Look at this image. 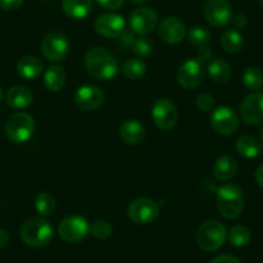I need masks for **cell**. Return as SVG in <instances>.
I'll return each instance as SVG.
<instances>
[{
  "label": "cell",
  "mask_w": 263,
  "mask_h": 263,
  "mask_svg": "<svg viewBox=\"0 0 263 263\" xmlns=\"http://www.w3.org/2000/svg\"><path fill=\"white\" fill-rule=\"evenodd\" d=\"M231 22L234 24V29L240 30V29H244V27L247 26L248 18H247V16H244V14L237 13V14H235V16H232Z\"/></svg>",
  "instance_id": "cell-38"
},
{
  "label": "cell",
  "mask_w": 263,
  "mask_h": 263,
  "mask_svg": "<svg viewBox=\"0 0 263 263\" xmlns=\"http://www.w3.org/2000/svg\"><path fill=\"white\" fill-rule=\"evenodd\" d=\"M90 224L87 218L79 214L67 216L58 224V234L61 239L67 242H80L89 235Z\"/></svg>",
  "instance_id": "cell-6"
},
{
  "label": "cell",
  "mask_w": 263,
  "mask_h": 263,
  "mask_svg": "<svg viewBox=\"0 0 263 263\" xmlns=\"http://www.w3.org/2000/svg\"><path fill=\"white\" fill-rule=\"evenodd\" d=\"M245 205L244 194L236 184L226 183L217 191V206L222 217L235 219L242 213Z\"/></svg>",
  "instance_id": "cell-2"
},
{
  "label": "cell",
  "mask_w": 263,
  "mask_h": 263,
  "mask_svg": "<svg viewBox=\"0 0 263 263\" xmlns=\"http://www.w3.org/2000/svg\"><path fill=\"white\" fill-rule=\"evenodd\" d=\"M214 177L218 181H230L237 172V161L231 155H222L214 164Z\"/></svg>",
  "instance_id": "cell-22"
},
{
  "label": "cell",
  "mask_w": 263,
  "mask_h": 263,
  "mask_svg": "<svg viewBox=\"0 0 263 263\" xmlns=\"http://www.w3.org/2000/svg\"><path fill=\"white\" fill-rule=\"evenodd\" d=\"M211 263H240V260L231 254H222L214 258Z\"/></svg>",
  "instance_id": "cell-39"
},
{
  "label": "cell",
  "mask_w": 263,
  "mask_h": 263,
  "mask_svg": "<svg viewBox=\"0 0 263 263\" xmlns=\"http://www.w3.org/2000/svg\"><path fill=\"white\" fill-rule=\"evenodd\" d=\"M196 106L200 108L201 111H204V112H209V111L214 110L216 100H214L213 96L208 95V93H201V95L197 96Z\"/></svg>",
  "instance_id": "cell-34"
},
{
  "label": "cell",
  "mask_w": 263,
  "mask_h": 263,
  "mask_svg": "<svg viewBox=\"0 0 263 263\" xmlns=\"http://www.w3.org/2000/svg\"><path fill=\"white\" fill-rule=\"evenodd\" d=\"M204 17L211 26L224 27L231 22L232 9L229 0H206Z\"/></svg>",
  "instance_id": "cell-11"
},
{
  "label": "cell",
  "mask_w": 263,
  "mask_h": 263,
  "mask_svg": "<svg viewBox=\"0 0 263 263\" xmlns=\"http://www.w3.org/2000/svg\"><path fill=\"white\" fill-rule=\"evenodd\" d=\"M125 0H97V3L100 4L102 8L107 9V11H118L124 6Z\"/></svg>",
  "instance_id": "cell-35"
},
{
  "label": "cell",
  "mask_w": 263,
  "mask_h": 263,
  "mask_svg": "<svg viewBox=\"0 0 263 263\" xmlns=\"http://www.w3.org/2000/svg\"><path fill=\"white\" fill-rule=\"evenodd\" d=\"M229 240L234 247H245L250 241V231L242 224H236V226L231 227V230H230Z\"/></svg>",
  "instance_id": "cell-30"
},
{
  "label": "cell",
  "mask_w": 263,
  "mask_h": 263,
  "mask_svg": "<svg viewBox=\"0 0 263 263\" xmlns=\"http://www.w3.org/2000/svg\"><path fill=\"white\" fill-rule=\"evenodd\" d=\"M66 83V72L60 65H52L44 74V84L50 92H60Z\"/></svg>",
  "instance_id": "cell-24"
},
{
  "label": "cell",
  "mask_w": 263,
  "mask_h": 263,
  "mask_svg": "<svg viewBox=\"0 0 263 263\" xmlns=\"http://www.w3.org/2000/svg\"><path fill=\"white\" fill-rule=\"evenodd\" d=\"M88 74L98 80H111L119 71V62L115 55L102 47L92 48L84 57Z\"/></svg>",
  "instance_id": "cell-1"
},
{
  "label": "cell",
  "mask_w": 263,
  "mask_h": 263,
  "mask_svg": "<svg viewBox=\"0 0 263 263\" xmlns=\"http://www.w3.org/2000/svg\"><path fill=\"white\" fill-rule=\"evenodd\" d=\"M43 70H44V65H43L42 60L35 55H26L17 63V74L25 80L36 79L40 77Z\"/></svg>",
  "instance_id": "cell-20"
},
{
  "label": "cell",
  "mask_w": 263,
  "mask_h": 263,
  "mask_svg": "<svg viewBox=\"0 0 263 263\" xmlns=\"http://www.w3.org/2000/svg\"><path fill=\"white\" fill-rule=\"evenodd\" d=\"M212 128L221 136H231L239 128V118L231 107L219 106L212 111Z\"/></svg>",
  "instance_id": "cell-12"
},
{
  "label": "cell",
  "mask_w": 263,
  "mask_h": 263,
  "mask_svg": "<svg viewBox=\"0 0 263 263\" xmlns=\"http://www.w3.org/2000/svg\"><path fill=\"white\" fill-rule=\"evenodd\" d=\"M124 77L130 80H140L146 74V63L141 58H129L121 66Z\"/></svg>",
  "instance_id": "cell-27"
},
{
  "label": "cell",
  "mask_w": 263,
  "mask_h": 263,
  "mask_svg": "<svg viewBox=\"0 0 263 263\" xmlns=\"http://www.w3.org/2000/svg\"><path fill=\"white\" fill-rule=\"evenodd\" d=\"M227 237V230L221 222L206 221L199 227L196 232L197 245L205 252H214L218 250L224 244Z\"/></svg>",
  "instance_id": "cell-5"
},
{
  "label": "cell",
  "mask_w": 263,
  "mask_h": 263,
  "mask_svg": "<svg viewBox=\"0 0 263 263\" xmlns=\"http://www.w3.org/2000/svg\"><path fill=\"white\" fill-rule=\"evenodd\" d=\"M260 4H262V7H263V0H260Z\"/></svg>",
  "instance_id": "cell-45"
},
{
  "label": "cell",
  "mask_w": 263,
  "mask_h": 263,
  "mask_svg": "<svg viewBox=\"0 0 263 263\" xmlns=\"http://www.w3.org/2000/svg\"><path fill=\"white\" fill-rule=\"evenodd\" d=\"M211 31L203 26H195L189 31V42L195 47H204L211 42Z\"/></svg>",
  "instance_id": "cell-31"
},
{
  "label": "cell",
  "mask_w": 263,
  "mask_h": 263,
  "mask_svg": "<svg viewBox=\"0 0 263 263\" xmlns=\"http://www.w3.org/2000/svg\"><path fill=\"white\" fill-rule=\"evenodd\" d=\"M34 205L37 213L42 214L43 217H50L54 214L57 203H55V199L53 197V195H50L49 192L43 191L36 195Z\"/></svg>",
  "instance_id": "cell-28"
},
{
  "label": "cell",
  "mask_w": 263,
  "mask_h": 263,
  "mask_svg": "<svg viewBox=\"0 0 263 263\" xmlns=\"http://www.w3.org/2000/svg\"><path fill=\"white\" fill-rule=\"evenodd\" d=\"M211 58H212L211 48L206 47V45H204V47H200V49H199V52H197L196 60L204 65V63L208 62V61L211 60Z\"/></svg>",
  "instance_id": "cell-37"
},
{
  "label": "cell",
  "mask_w": 263,
  "mask_h": 263,
  "mask_svg": "<svg viewBox=\"0 0 263 263\" xmlns=\"http://www.w3.org/2000/svg\"><path fill=\"white\" fill-rule=\"evenodd\" d=\"M242 84L249 90H259L263 87V71L257 66H250L242 72Z\"/></svg>",
  "instance_id": "cell-29"
},
{
  "label": "cell",
  "mask_w": 263,
  "mask_h": 263,
  "mask_svg": "<svg viewBox=\"0 0 263 263\" xmlns=\"http://www.w3.org/2000/svg\"><path fill=\"white\" fill-rule=\"evenodd\" d=\"M240 116L249 125L263 123V92H253L240 105Z\"/></svg>",
  "instance_id": "cell-14"
},
{
  "label": "cell",
  "mask_w": 263,
  "mask_h": 263,
  "mask_svg": "<svg viewBox=\"0 0 263 263\" xmlns=\"http://www.w3.org/2000/svg\"><path fill=\"white\" fill-rule=\"evenodd\" d=\"M2 97H3V93H2V88H0V101H2Z\"/></svg>",
  "instance_id": "cell-44"
},
{
  "label": "cell",
  "mask_w": 263,
  "mask_h": 263,
  "mask_svg": "<svg viewBox=\"0 0 263 263\" xmlns=\"http://www.w3.org/2000/svg\"><path fill=\"white\" fill-rule=\"evenodd\" d=\"M260 141H262V143H263V129H262V132H260Z\"/></svg>",
  "instance_id": "cell-43"
},
{
  "label": "cell",
  "mask_w": 263,
  "mask_h": 263,
  "mask_svg": "<svg viewBox=\"0 0 263 263\" xmlns=\"http://www.w3.org/2000/svg\"><path fill=\"white\" fill-rule=\"evenodd\" d=\"M9 242V235L6 230L0 229V249H3L8 245Z\"/></svg>",
  "instance_id": "cell-40"
},
{
  "label": "cell",
  "mask_w": 263,
  "mask_h": 263,
  "mask_svg": "<svg viewBox=\"0 0 263 263\" xmlns=\"http://www.w3.org/2000/svg\"><path fill=\"white\" fill-rule=\"evenodd\" d=\"M186 27L177 17H165L159 24V36L166 44H178L184 39Z\"/></svg>",
  "instance_id": "cell-17"
},
{
  "label": "cell",
  "mask_w": 263,
  "mask_h": 263,
  "mask_svg": "<svg viewBox=\"0 0 263 263\" xmlns=\"http://www.w3.org/2000/svg\"><path fill=\"white\" fill-rule=\"evenodd\" d=\"M70 52L69 37L61 31L48 32L42 40V53L50 62H61Z\"/></svg>",
  "instance_id": "cell-7"
},
{
  "label": "cell",
  "mask_w": 263,
  "mask_h": 263,
  "mask_svg": "<svg viewBox=\"0 0 263 263\" xmlns=\"http://www.w3.org/2000/svg\"><path fill=\"white\" fill-rule=\"evenodd\" d=\"M208 74L213 82L223 84L231 79L232 69L230 63L223 58H214L208 65Z\"/></svg>",
  "instance_id": "cell-23"
},
{
  "label": "cell",
  "mask_w": 263,
  "mask_h": 263,
  "mask_svg": "<svg viewBox=\"0 0 263 263\" xmlns=\"http://www.w3.org/2000/svg\"><path fill=\"white\" fill-rule=\"evenodd\" d=\"M20 236L22 241L31 248H43L50 242L53 229L44 218H30L21 224Z\"/></svg>",
  "instance_id": "cell-3"
},
{
  "label": "cell",
  "mask_w": 263,
  "mask_h": 263,
  "mask_svg": "<svg viewBox=\"0 0 263 263\" xmlns=\"http://www.w3.org/2000/svg\"><path fill=\"white\" fill-rule=\"evenodd\" d=\"M92 0H62V9L72 20H83L92 12Z\"/></svg>",
  "instance_id": "cell-21"
},
{
  "label": "cell",
  "mask_w": 263,
  "mask_h": 263,
  "mask_svg": "<svg viewBox=\"0 0 263 263\" xmlns=\"http://www.w3.org/2000/svg\"><path fill=\"white\" fill-rule=\"evenodd\" d=\"M35 133V120L25 111L12 114L6 123V135L13 143H26Z\"/></svg>",
  "instance_id": "cell-4"
},
{
  "label": "cell",
  "mask_w": 263,
  "mask_h": 263,
  "mask_svg": "<svg viewBox=\"0 0 263 263\" xmlns=\"http://www.w3.org/2000/svg\"><path fill=\"white\" fill-rule=\"evenodd\" d=\"M24 4V0H0V9L12 12L18 9Z\"/></svg>",
  "instance_id": "cell-36"
},
{
  "label": "cell",
  "mask_w": 263,
  "mask_h": 263,
  "mask_svg": "<svg viewBox=\"0 0 263 263\" xmlns=\"http://www.w3.org/2000/svg\"><path fill=\"white\" fill-rule=\"evenodd\" d=\"M221 45L224 52L235 54V53H239L244 47V37L240 34L239 30L229 29L222 34Z\"/></svg>",
  "instance_id": "cell-26"
},
{
  "label": "cell",
  "mask_w": 263,
  "mask_h": 263,
  "mask_svg": "<svg viewBox=\"0 0 263 263\" xmlns=\"http://www.w3.org/2000/svg\"><path fill=\"white\" fill-rule=\"evenodd\" d=\"M177 79H178L179 85L184 89L197 88L204 80L203 63L199 62L196 58L195 60L190 58L184 61L177 71Z\"/></svg>",
  "instance_id": "cell-13"
},
{
  "label": "cell",
  "mask_w": 263,
  "mask_h": 263,
  "mask_svg": "<svg viewBox=\"0 0 263 263\" xmlns=\"http://www.w3.org/2000/svg\"><path fill=\"white\" fill-rule=\"evenodd\" d=\"M236 150L241 156L248 159L257 158L262 153V146L259 141L253 136H241L236 141Z\"/></svg>",
  "instance_id": "cell-25"
},
{
  "label": "cell",
  "mask_w": 263,
  "mask_h": 263,
  "mask_svg": "<svg viewBox=\"0 0 263 263\" xmlns=\"http://www.w3.org/2000/svg\"><path fill=\"white\" fill-rule=\"evenodd\" d=\"M34 96L31 90L24 85H16L12 87L6 93V102L9 107L16 108V110H24L27 108L32 103Z\"/></svg>",
  "instance_id": "cell-19"
},
{
  "label": "cell",
  "mask_w": 263,
  "mask_h": 263,
  "mask_svg": "<svg viewBox=\"0 0 263 263\" xmlns=\"http://www.w3.org/2000/svg\"><path fill=\"white\" fill-rule=\"evenodd\" d=\"M159 17L158 13L153 8L148 7H141L136 8L129 17V27L132 32L140 36L150 34L158 26Z\"/></svg>",
  "instance_id": "cell-10"
},
{
  "label": "cell",
  "mask_w": 263,
  "mask_h": 263,
  "mask_svg": "<svg viewBox=\"0 0 263 263\" xmlns=\"http://www.w3.org/2000/svg\"><path fill=\"white\" fill-rule=\"evenodd\" d=\"M255 181L260 187H263V163L255 171Z\"/></svg>",
  "instance_id": "cell-41"
},
{
  "label": "cell",
  "mask_w": 263,
  "mask_h": 263,
  "mask_svg": "<svg viewBox=\"0 0 263 263\" xmlns=\"http://www.w3.org/2000/svg\"><path fill=\"white\" fill-rule=\"evenodd\" d=\"M151 116L160 130H171L176 126L178 120V111L173 101L169 98H160L154 103Z\"/></svg>",
  "instance_id": "cell-9"
},
{
  "label": "cell",
  "mask_w": 263,
  "mask_h": 263,
  "mask_svg": "<svg viewBox=\"0 0 263 263\" xmlns=\"http://www.w3.org/2000/svg\"><path fill=\"white\" fill-rule=\"evenodd\" d=\"M133 50L140 58H147L153 53L154 44L148 37L140 36L138 39H136L135 44H133Z\"/></svg>",
  "instance_id": "cell-33"
},
{
  "label": "cell",
  "mask_w": 263,
  "mask_h": 263,
  "mask_svg": "<svg viewBox=\"0 0 263 263\" xmlns=\"http://www.w3.org/2000/svg\"><path fill=\"white\" fill-rule=\"evenodd\" d=\"M90 234L92 236H95L96 239H100V240H105L108 239L112 234V226L108 223L107 221H96L90 224Z\"/></svg>",
  "instance_id": "cell-32"
},
{
  "label": "cell",
  "mask_w": 263,
  "mask_h": 263,
  "mask_svg": "<svg viewBox=\"0 0 263 263\" xmlns=\"http://www.w3.org/2000/svg\"><path fill=\"white\" fill-rule=\"evenodd\" d=\"M158 203L150 197H138L128 206V217L137 224H150L159 217Z\"/></svg>",
  "instance_id": "cell-8"
},
{
  "label": "cell",
  "mask_w": 263,
  "mask_h": 263,
  "mask_svg": "<svg viewBox=\"0 0 263 263\" xmlns=\"http://www.w3.org/2000/svg\"><path fill=\"white\" fill-rule=\"evenodd\" d=\"M119 135L126 145H138L145 138V126L138 120L129 119L120 125Z\"/></svg>",
  "instance_id": "cell-18"
},
{
  "label": "cell",
  "mask_w": 263,
  "mask_h": 263,
  "mask_svg": "<svg viewBox=\"0 0 263 263\" xmlns=\"http://www.w3.org/2000/svg\"><path fill=\"white\" fill-rule=\"evenodd\" d=\"M105 101V95L102 89L97 85L87 84L78 88L75 93V103L79 108L84 111L97 110Z\"/></svg>",
  "instance_id": "cell-16"
},
{
  "label": "cell",
  "mask_w": 263,
  "mask_h": 263,
  "mask_svg": "<svg viewBox=\"0 0 263 263\" xmlns=\"http://www.w3.org/2000/svg\"><path fill=\"white\" fill-rule=\"evenodd\" d=\"M130 2H132V3H133V4H137V6H140V4L146 3L147 0H130Z\"/></svg>",
  "instance_id": "cell-42"
},
{
  "label": "cell",
  "mask_w": 263,
  "mask_h": 263,
  "mask_svg": "<svg viewBox=\"0 0 263 263\" xmlns=\"http://www.w3.org/2000/svg\"><path fill=\"white\" fill-rule=\"evenodd\" d=\"M95 29L101 36L114 39L120 37L121 34L125 31V20L123 16L118 13H103L97 17L95 22Z\"/></svg>",
  "instance_id": "cell-15"
}]
</instances>
